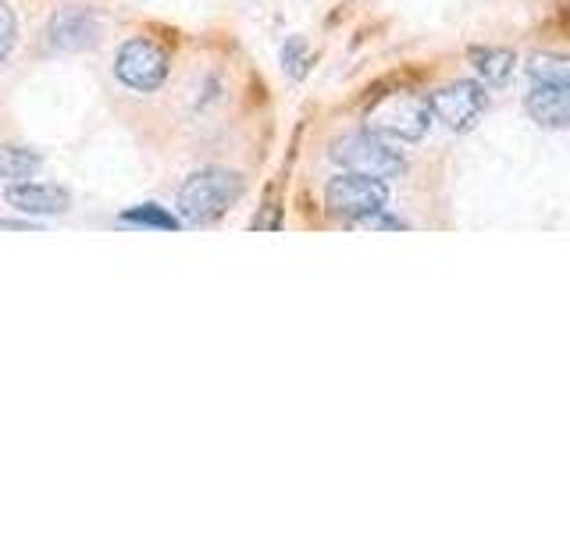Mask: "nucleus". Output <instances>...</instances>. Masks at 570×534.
<instances>
[{
	"label": "nucleus",
	"instance_id": "nucleus-10",
	"mask_svg": "<svg viewBox=\"0 0 570 534\" xmlns=\"http://www.w3.org/2000/svg\"><path fill=\"white\" fill-rule=\"evenodd\" d=\"M471 65L478 68V76L489 86H503L513 76V50L510 47H474L471 50Z\"/></svg>",
	"mask_w": 570,
	"mask_h": 534
},
{
	"label": "nucleus",
	"instance_id": "nucleus-3",
	"mask_svg": "<svg viewBox=\"0 0 570 534\" xmlns=\"http://www.w3.org/2000/svg\"><path fill=\"white\" fill-rule=\"evenodd\" d=\"M332 157L346 171L367 175V178H382V182H389V178H400L403 168H406V160L396 150V142L379 136V132H371V129L343 136L332 147Z\"/></svg>",
	"mask_w": 570,
	"mask_h": 534
},
{
	"label": "nucleus",
	"instance_id": "nucleus-4",
	"mask_svg": "<svg viewBox=\"0 0 570 534\" xmlns=\"http://www.w3.org/2000/svg\"><path fill=\"white\" fill-rule=\"evenodd\" d=\"M385 200H389V186L382 182V178H367V175H356V171L335 175L325 186L328 214L338 221H350V225H356L374 210H382Z\"/></svg>",
	"mask_w": 570,
	"mask_h": 534
},
{
	"label": "nucleus",
	"instance_id": "nucleus-15",
	"mask_svg": "<svg viewBox=\"0 0 570 534\" xmlns=\"http://www.w3.org/2000/svg\"><path fill=\"white\" fill-rule=\"evenodd\" d=\"M18 40V22H14V11L0 0V61H8V53Z\"/></svg>",
	"mask_w": 570,
	"mask_h": 534
},
{
	"label": "nucleus",
	"instance_id": "nucleus-9",
	"mask_svg": "<svg viewBox=\"0 0 570 534\" xmlns=\"http://www.w3.org/2000/svg\"><path fill=\"white\" fill-rule=\"evenodd\" d=\"M4 200L14 207L29 214V218H50V214H65L71 207V196L58 186H47V182H14L8 186Z\"/></svg>",
	"mask_w": 570,
	"mask_h": 534
},
{
	"label": "nucleus",
	"instance_id": "nucleus-8",
	"mask_svg": "<svg viewBox=\"0 0 570 534\" xmlns=\"http://www.w3.org/2000/svg\"><path fill=\"white\" fill-rule=\"evenodd\" d=\"M524 107L542 129H567L570 125V82H531Z\"/></svg>",
	"mask_w": 570,
	"mask_h": 534
},
{
	"label": "nucleus",
	"instance_id": "nucleus-16",
	"mask_svg": "<svg viewBox=\"0 0 570 534\" xmlns=\"http://www.w3.org/2000/svg\"><path fill=\"white\" fill-rule=\"evenodd\" d=\"M356 228H364V231H400V228H406V221L389 218L385 207H382V210H374V214H367V218L356 221Z\"/></svg>",
	"mask_w": 570,
	"mask_h": 534
},
{
	"label": "nucleus",
	"instance_id": "nucleus-7",
	"mask_svg": "<svg viewBox=\"0 0 570 534\" xmlns=\"http://www.w3.org/2000/svg\"><path fill=\"white\" fill-rule=\"evenodd\" d=\"M47 36H50L53 50L79 53V50H89V47L100 43V22H97L94 8L71 4V8H61L58 14L50 18Z\"/></svg>",
	"mask_w": 570,
	"mask_h": 534
},
{
	"label": "nucleus",
	"instance_id": "nucleus-14",
	"mask_svg": "<svg viewBox=\"0 0 570 534\" xmlns=\"http://www.w3.org/2000/svg\"><path fill=\"white\" fill-rule=\"evenodd\" d=\"M282 65L289 68V76H296V79L307 76L311 50H307V40H303V36H293V40L285 43V50H282Z\"/></svg>",
	"mask_w": 570,
	"mask_h": 534
},
{
	"label": "nucleus",
	"instance_id": "nucleus-2",
	"mask_svg": "<svg viewBox=\"0 0 570 534\" xmlns=\"http://www.w3.org/2000/svg\"><path fill=\"white\" fill-rule=\"evenodd\" d=\"M364 125L371 132H379L392 142H417L428 125H432V111H428V97L417 93H385L379 97L364 115Z\"/></svg>",
	"mask_w": 570,
	"mask_h": 534
},
{
	"label": "nucleus",
	"instance_id": "nucleus-1",
	"mask_svg": "<svg viewBox=\"0 0 570 534\" xmlns=\"http://www.w3.org/2000/svg\"><path fill=\"white\" fill-rule=\"evenodd\" d=\"M243 196V178L228 168H204L178 189V214L189 225H210Z\"/></svg>",
	"mask_w": 570,
	"mask_h": 534
},
{
	"label": "nucleus",
	"instance_id": "nucleus-6",
	"mask_svg": "<svg viewBox=\"0 0 570 534\" xmlns=\"http://www.w3.org/2000/svg\"><path fill=\"white\" fill-rule=\"evenodd\" d=\"M485 107H489L485 86L471 82V79L450 82L428 97V111H432V118L442 121L450 132H471L478 118L485 115Z\"/></svg>",
	"mask_w": 570,
	"mask_h": 534
},
{
	"label": "nucleus",
	"instance_id": "nucleus-13",
	"mask_svg": "<svg viewBox=\"0 0 570 534\" xmlns=\"http://www.w3.org/2000/svg\"><path fill=\"white\" fill-rule=\"evenodd\" d=\"M528 76L531 82H570V61L560 53H534Z\"/></svg>",
	"mask_w": 570,
	"mask_h": 534
},
{
	"label": "nucleus",
	"instance_id": "nucleus-11",
	"mask_svg": "<svg viewBox=\"0 0 570 534\" xmlns=\"http://www.w3.org/2000/svg\"><path fill=\"white\" fill-rule=\"evenodd\" d=\"M40 165H43V157L29 147H14V142L0 147V178L26 182V178H32L36 171H40Z\"/></svg>",
	"mask_w": 570,
	"mask_h": 534
},
{
	"label": "nucleus",
	"instance_id": "nucleus-12",
	"mask_svg": "<svg viewBox=\"0 0 570 534\" xmlns=\"http://www.w3.org/2000/svg\"><path fill=\"white\" fill-rule=\"evenodd\" d=\"M121 221L125 225H139V228H157V231H175L178 225H183L178 214H171L168 207H160V204H139V207L121 210Z\"/></svg>",
	"mask_w": 570,
	"mask_h": 534
},
{
	"label": "nucleus",
	"instance_id": "nucleus-5",
	"mask_svg": "<svg viewBox=\"0 0 570 534\" xmlns=\"http://www.w3.org/2000/svg\"><path fill=\"white\" fill-rule=\"evenodd\" d=\"M171 71V58L168 50L147 40V36H132V40H125L118 58H115V76L136 89V93H150V89H160Z\"/></svg>",
	"mask_w": 570,
	"mask_h": 534
}]
</instances>
